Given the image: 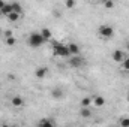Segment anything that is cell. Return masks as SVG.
Returning a JSON list of instances; mask_svg holds the SVG:
<instances>
[{"instance_id": "cell-1", "label": "cell", "mask_w": 129, "mask_h": 127, "mask_svg": "<svg viewBox=\"0 0 129 127\" xmlns=\"http://www.w3.org/2000/svg\"><path fill=\"white\" fill-rule=\"evenodd\" d=\"M53 54L57 57H63V58L71 57V51H69L68 45L59 43V42H53Z\"/></svg>"}, {"instance_id": "cell-2", "label": "cell", "mask_w": 129, "mask_h": 127, "mask_svg": "<svg viewBox=\"0 0 129 127\" xmlns=\"http://www.w3.org/2000/svg\"><path fill=\"white\" fill-rule=\"evenodd\" d=\"M44 42H45V37L38 32H33L32 34L29 36V40H27L29 46H32V48H39V46H42Z\"/></svg>"}, {"instance_id": "cell-3", "label": "cell", "mask_w": 129, "mask_h": 127, "mask_svg": "<svg viewBox=\"0 0 129 127\" xmlns=\"http://www.w3.org/2000/svg\"><path fill=\"white\" fill-rule=\"evenodd\" d=\"M98 32H99V34H101L102 37L108 39V37H113V34H114V29H113L111 26H101Z\"/></svg>"}, {"instance_id": "cell-4", "label": "cell", "mask_w": 129, "mask_h": 127, "mask_svg": "<svg viewBox=\"0 0 129 127\" xmlns=\"http://www.w3.org/2000/svg\"><path fill=\"white\" fill-rule=\"evenodd\" d=\"M83 58L80 57V54L78 55H71V60H69V64L72 66V67H81L83 66Z\"/></svg>"}, {"instance_id": "cell-5", "label": "cell", "mask_w": 129, "mask_h": 127, "mask_svg": "<svg viewBox=\"0 0 129 127\" xmlns=\"http://www.w3.org/2000/svg\"><path fill=\"white\" fill-rule=\"evenodd\" d=\"M113 60L117 61V63H122V61L125 60V52H123L122 49H116V51L113 52Z\"/></svg>"}, {"instance_id": "cell-6", "label": "cell", "mask_w": 129, "mask_h": 127, "mask_svg": "<svg viewBox=\"0 0 129 127\" xmlns=\"http://www.w3.org/2000/svg\"><path fill=\"white\" fill-rule=\"evenodd\" d=\"M68 48L71 51V55H78L80 54V46L77 43H68Z\"/></svg>"}, {"instance_id": "cell-7", "label": "cell", "mask_w": 129, "mask_h": 127, "mask_svg": "<svg viewBox=\"0 0 129 127\" xmlns=\"http://www.w3.org/2000/svg\"><path fill=\"white\" fill-rule=\"evenodd\" d=\"M35 75H36V78L44 79V78H45V75H47V67H38V69H36V72H35Z\"/></svg>"}, {"instance_id": "cell-8", "label": "cell", "mask_w": 129, "mask_h": 127, "mask_svg": "<svg viewBox=\"0 0 129 127\" xmlns=\"http://www.w3.org/2000/svg\"><path fill=\"white\" fill-rule=\"evenodd\" d=\"M12 105H14V106H17V108H20V106H23V105H24V100H23L20 96H15V97L12 99Z\"/></svg>"}, {"instance_id": "cell-9", "label": "cell", "mask_w": 129, "mask_h": 127, "mask_svg": "<svg viewBox=\"0 0 129 127\" xmlns=\"http://www.w3.org/2000/svg\"><path fill=\"white\" fill-rule=\"evenodd\" d=\"M0 12H2L3 15H6V17H8V15L12 12V5H8V3H6V5H5L2 9H0Z\"/></svg>"}, {"instance_id": "cell-10", "label": "cell", "mask_w": 129, "mask_h": 127, "mask_svg": "<svg viewBox=\"0 0 129 127\" xmlns=\"http://www.w3.org/2000/svg\"><path fill=\"white\" fill-rule=\"evenodd\" d=\"M8 20H9V21H12V23L18 21V20H20V14H18V12H15V11H12V12L8 15Z\"/></svg>"}, {"instance_id": "cell-11", "label": "cell", "mask_w": 129, "mask_h": 127, "mask_svg": "<svg viewBox=\"0 0 129 127\" xmlns=\"http://www.w3.org/2000/svg\"><path fill=\"white\" fill-rule=\"evenodd\" d=\"M5 43H6L8 46H14V45L17 43V39H15L14 36H8V37L5 39Z\"/></svg>"}, {"instance_id": "cell-12", "label": "cell", "mask_w": 129, "mask_h": 127, "mask_svg": "<svg viewBox=\"0 0 129 127\" xmlns=\"http://www.w3.org/2000/svg\"><path fill=\"white\" fill-rule=\"evenodd\" d=\"M41 34H42V36L45 37V40H47V39H51V36H53V33H51V30H50V29H47V27L41 30Z\"/></svg>"}, {"instance_id": "cell-13", "label": "cell", "mask_w": 129, "mask_h": 127, "mask_svg": "<svg viewBox=\"0 0 129 127\" xmlns=\"http://www.w3.org/2000/svg\"><path fill=\"white\" fill-rule=\"evenodd\" d=\"M93 102H95V105H96V106H104V105H105V99H104L102 96L95 97V100H93Z\"/></svg>"}, {"instance_id": "cell-14", "label": "cell", "mask_w": 129, "mask_h": 127, "mask_svg": "<svg viewBox=\"0 0 129 127\" xmlns=\"http://www.w3.org/2000/svg\"><path fill=\"white\" fill-rule=\"evenodd\" d=\"M92 115V112H90V109L87 108V106H83V109H81V117H84V118H87V117H90Z\"/></svg>"}, {"instance_id": "cell-15", "label": "cell", "mask_w": 129, "mask_h": 127, "mask_svg": "<svg viewBox=\"0 0 129 127\" xmlns=\"http://www.w3.org/2000/svg\"><path fill=\"white\" fill-rule=\"evenodd\" d=\"M92 103H93V100H92L90 97H84V99L81 100V106H87V108H89Z\"/></svg>"}, {"instance_id": "cell-16", "label": "cell", "mask_w": 129, "mask_h": 127, "mask_svg": "<svg viewBox=\"0 0 129 127\" xmlns=\"http://www.w3.org/2000/svg\"><path fill=\"white\" fill-rule=\"evenodd\" d=\"M53 97H54V99H62V97H63V93H62L59 88H56V90H53Z\"/></svg>"}, {"instance_id": "cell-17", "label": "cell", "mask_w": 129, "mask_h": 127, "mask_svg": "<svg viewBox=\"0 0 129 127\" xmlns=\"http://www.w3.org/2000/svg\"><path fill=\"white\" fill-rule=\"evenodd\" d=\"M12 11H15V12H18V14H21L23 8H21V5H20V3H12Z\"/></svg>"}, {"instance_id": "cell-18", "label": "cell", "mask_w": 129, "mask_h": 127, "mask_svg": "<svg viewBox=\"0 0 129 127\" xmlns=\"http://www.w3.org/2000/svg\"><path fill=\"white\" fill-rule=\"evenodd\" d=\"M39 124H41V126H53L54 121H50V120H41Z\"/></svg>"}, {"instance_id": "cell-19", "label": "cell", "mask_w": 129, "mask_h": 127, "mask_svg": "<svg viewBox=\"0 0 129 127\" xmlns=\"http://www.w3.org/2000/svg\"><path fill=\"white\" fill-rule=\"evenodd\" d=\"M64 6H66L68 9H72V8L75 6V0H66V3H64Z\"/></svg>"}, {"instance_id": "cell-20", "label": "cell", "mask_w": 129, "mask_h": 127, "mask_svg": "<svg viewBox=\"0 0 129 127\" xmlns=\"http://www.w3.org/2000/svg\"><path fill=\"white\" fill-rule=\"evenodd\" d=\"M105 8H107V9L114 8V0H107V2H105Z\"/></svg>"}, {"instance_id": "cell-21", "label": "cell", "mask_w": 129, "mask_h": 127, "mask_svg": "<svg viewBox=\"0 0 129 127\" xmlns=\"http://www.w3.org/2000/svg\"><path fill=\"white\" fill-rule=\"evenodd\" d=\"M122 67H123L125 70H129V58H125V60L122 61Z\"/></svg>"}, {"instance_id": "cell-22", "label": "cell", "mask_w": 129, "mask_h": 127, "mask_svg": "<svg viewBox=\"0 0 129 127\" xmlns=\"http://www.w3.org/2000/svg\"><path fill=\"white\" fill-rule=\"evenodd\" d=\"M120 124H122V126H126V127H128V126H129V118H123V120L120 121Z\"/></svg>"}, {"instance_id": "cell-23", "label": "cell", "mask_w": 129, "mask_h": 127, "mask_svg": "<svg viewBox=\"0 0 129 127\" xmlns=\"http://www.w3.org/2000/svg\"><path fill=\"white\" fill-rule=\"evenodd\" d=\"M5 36H6V37H8V36H12V30H6V32H5Z\"/></svg>"}, {"instance_id": "cell-24", "label": "cell", "mask_w": 129, "mask_h": 127, "mask_svg": "<svg viewBox=\"0 0 129 127\" xmlns=\"http://www.w3.org/2000/svg\"><path fill=\"white\" fill-rule=\"evenodd\" d=\"M5 5H6V3H5V2H3V0H0V9H2V8H3V6H5Z\"/></svg>"}, {"instance_id": "cell-25", "label": "cell", "mask_w": 129, "mask_h": 127, "mask_svg": "<svg viewBox=\"0 0 129 127\" xmlns=\"http://www.w3.org/2000/svg\"><path fill=\"white\" fill-rule=\"evenodd\" d=\"M126 48H128V49H129V43H128V45H126Z\"/></svg>"}, {"instance_id": "cell-26", "label": "cell", "mask_w": 129, "mask_h": 127, "mask_svg": "<svg viewBox=\"0 0 129 127\" xmlns=\"http://www.w3.org/2000/svg\"><path fill=\"white\" fill-rule=\"evenodd\" d=\"M0 34H2V32H0Z\"/></svg>"}, {"instance_id": "cell-27", "label": "cell", "mask_w": 129, "mask_h": 127, "mask_svg": "<svg viewBox=\"0 0 129 127\" xmlns=\"http://www.w3.org/2000/svg\"><path fill=\"white\" fill-rule=\"evenodd\" d=\"M93 2H95V0H93Z\"/></svg>"}]
</instances>
